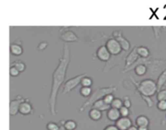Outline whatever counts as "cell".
<instances>
[{"label": "cell", "instance_id": "cb8c5ba5", "mask_svg": "<svg viewBox=\"0 0 166 130\" xmlns=\"http://www.w3.org/2000/svg\"><path fill=\"white\" fill-rule=\"evenodd\" d=\"M80 85L82 87H91L92 86V85H93V80H92V79L91 78L86 76L81 79Z\"/></svg>", "mask_w": 166, "mask_h": 130}, {"label": "cell", "instance_id": "8d00e7d4", "mask_svg": "<svg viewBox=\"0 0 166 130\" xmlns=\"http://www.w3.org/2000/svg\"><path fill=\"white\" fill-rule=\"evenodd\" d=\"M126 130H138V127H137L136 126L132 125L130 127H129V128Z\"/></svg>", "mask_w": 166, "mask_h": 130}, {"label": "cell", "instance_id": "e0dca14e", "mask_svg": "<svg viewBox=\"0 0 166 130\" xmlns=\"http://www.w3.org/2000/svg\"><path fill=\"white\" fill-rule=\"evenodd\" d=\"M89 118L93 121H99L101 120L102 116V114L101 111H100L96 109L92 108L89 111L88 113Z\"/></svg>", "mask_w": 166, "mask_h": 130}, {"label": "cell", "instance_id": "7c38bea8", "mask_svg": "<svg viewBox=\"0 0 166 130\" xmlns=\"http://www.w3.org/2000/svg\"><path fill=\"white\" fill-rule=\"evenodd\" d=\"M115 126L119 129V130H126L129 127L133 125V122L130 118L127 116V117H121L115 121Z\"/></svg>", "mask_w": 166, "mask_h": 130}, {"label": "cell", "instance_id": "277c9868", "mask_svg": "<svg viewBox=\"0 0 166 130\" xmlns=\"http://www.w3.org/2000/svg\"><path fill=\"white\" fill-rule=\"evenodd\" d=\"M87 76L86 74H81L77 75L73 78H72L65 81L63 85V89L62 91V94H68L73 89H75L79 85H80L81 81L84 76Z\"/></svg>", "mask_w": 166, "mask_h": 130}, {"label": "cell", "instance_id": "7a4b0ae2", "mask_svg": "<svg viewBox=\"0 0 166 130\" xmlns=\"http://www.w3.org/2000/svg\"><path fill=\"white\" fill-rule=\"evenodd\" d=\"M117 91V87H101L97 88L95 90V91L92 93L91 96L84 102L83 105L79 109V112H83L86 108L89 106H92L94 103L97 102V100L102 99L103 97L108 94H113L114 92Z\"/></svg>", "mask_w": 166, "mask_h": 130}, {"label": "cell", "instance_id": "e575fe53", "mask_svg": "<svg viewBox=\"0 0 166 130\" xmlns=\"http://www.w3.org/2000/svg\"><path fill=\"white\" fill-rule=\"evenodd\" d=\"M103 130H119V129L115 126V125H112V124H110V125L105 127Z\"/></svg>", "mask_w": 166, "mask_h": 130}, {"label": "cell", "instance_id": "83f0119b", "mask_svg": "<svg viewBox=\"0 0 166 130\" xmlns=\"http://www.w3.org/2000/svg\"><path fill=\"white\" fill-rule=\"evenodd\" d=\"M119 111L120 115L121 116H122V117H127V116H128L129 114H130L129 109L124 107V106H122V107L120 109Z\"/></svg>", "mask_w": 166, "mask_h": 130}, {"label": "cell", "instance_id": "2e32d148", "mask_svg": "<svg viewBox=\"0 0 166 130\" xmlns=\"http://www.w3.org/2000/svg\"><path fill=\"white\" fill-rule=\"evenodd\" d=\"M137 127H148L149 125V119L146 115H139L137 116L135 121Z\"/></svg>", "mask_w": 166, "mask_h": 130}, {"label": "cell", "instance_id": "d6a6232c", "mask_svg": "<svg viewBox=\"0 0 166 130\" xmlns=\"http://www.w3.org/2000/svg\"><path fill=\"white\" fill-rule=\"evenodd\" d=\"M123 106L126 107V108H130L132 105V103L130 100L129 99V98L128 96H125L123 98Z\"/></svg>", "mask_w": 166, "mask_h": 130}, {"label": "cell", "instance_id": "ba28073f", "mask_svg": "<svg viewBox=\"0 0 166 130\" xmlns=\"http://www.w3.org/2000/svg\"><path fill=\"white\" fill-rule=\"evenodd\" d=\"M24 100L25 98H23L22 96L17 95L14 99L10 101L9 104V114L10 116H15L17 115L20 103Z\"/></svg>", "mask_w": 166, "mask_h": 130}, {"label": "cell", "instance_id": "5b68a950", "mask_svg": "<svg viewBox=\"0 0 166 130\" xmlns=\"http://www.w3.org/2000/svg\"><path fill=\"white\" fill-rule=\"evenodd\" d=\"M105 46L108 50V51L111 55H120L122 52V48L121 47L116 40L114 38L109 39L106 42Z\"/></svg>", "mask_w": 166, "mask_h": 130}, {"label": "cell", "instance_id": "52a82bcc", "mask_svg": "<svg viewBox=\"0 0 166 130\" xmlns=\"http://www.w3.org/2000/svg\"><path fill=\"white\" fill-rule=\"evenodd\" d=\"M61 30H62V31L60 32V39L65 43L75 42L79 41L77 35L73 31L66 30V28H62Z\"/></svg>", "mask_w": 166, "mask_h": 130}, {"label": "cell", "instance_id": "d6986e66", "mask_svg": "<svg viewBox=\"0 0 166 130\" xmlns=\"http://www.w3.org/2000/svg\"><path fill=\"white\" fill-rule=\"evenodd\" d=\"M156 83L158 88V91H160V89H162L163 87H164V85L166 83V69L160 74Z\"/></svg>", "mask_w": 166, "mask_h": 130}, {"label": "cell", "instance_id": "9c48e42d", "mask_svg": "<svg viewBox=\"0 0 166 130\" xmlns=\"http://www.w3.org/2000/svg\"><path fill=\"white\" fill-rule=\"evenodd\" d=\"M33 107L31 104L30 100L29 99H25V100L20 103L18 113L23 116L30 115L33 113Z\"/></svg>", "mask_w": 166, "mask_h": 130}, {"label": "cell", "instance_id": "8fae6325", "mask_svg": "<svg viewBox=\"0 0 166 130\" xmlns=\"http://www.w3.org/2000/svg\"><path fill=\"white\" fill-rule=\"evenodd\" d=\"M96 56L97 59L102 62H107L110 60L111 55L108 51L106 46L102 45L99 46L96 51Z\"/></svg>", "mask_w": 166, "mask_h": 130}, {"label": "cell", "instance_id": "ffe728a7", "mask_svg": "<svg viewBox=\"0 0 166 130\" xmlns=\"http://www.w3.org/2000/svg\"><path fill=\"white\" fill-rule=\"evenodd\" d=\"M134 72L138 76H143L146 75L147 72V67L146 65L140 64L138 65L134 68Z\"/></svg>", "mask_w": 166, "mask_h": 130}, {"label": "cell", "instance_id": "d4e9b609", "mask_svg": "<svg viewBox=\"0 0 166 130\" xmlns=\"http://www.w3.org/2000/svg\"><path fill=\"white\" fill-rule=\"evenodd\" d=\"M123 106V101L121 100L120 98H115L114 100L110 104V107L114 109H120Z\"/></svg>", "mask_w": 166, "mask_h": 130}, {"label": "cell", "instance_id": "d590c367", "mask_svg": "<svg viewBox=\"0 0 166 130\" xmlns=\"http://www.w3.org/2000/svg\"><path fill=\"white\" fill-rule=\"evenodd\" d=\"M65 120H61L60 122V125H59V130H66L65 129L64 126V123Z\"/></svg>", "mask_w": 166, "mask_h": 130}, {"label": "cell", "instance_id": "9a60e30c", "mask_svg": "<svg viewBox=\"0 0 166 130\" xmlns=\"http://www.w3.org/2000/svg\"><path fill=\"white\" fill-rule=\"evenodd\" d=\"M110 107H110V105L109 104H107V103L104 102L102 99L97 100V102H95L94 104L92 105V108L98 109L100 111H101V112H102V111H107Z\"/></svg>", "mask_w": 166, "mask_h": 130}, {"label": "cell", "instance_id": "836d02e7", "mask_svg": "<svg viewBox=\"0 0 166 130\" xmlns=\"http://www.w3.org/2000/svg\"><path fill=\"white\" fill-rule=\"evenodd\" d=\"M47 42H41L39 43V44L37 46V49L39 51H43V50H46V47H47Z\"/></svg>", "mask_w": 166, "mask_h": 130}, {"label": "cell", "instance_id": "74e56055", "mask_svg": "<svg viewBox=\"0 0 166 130\" xmlns=\"http://www.w3.org/2000/svg\"><path fill=\"white\" fill-rule=\"evenodd\" d=\"M138 130H149L148 127H138Z\"/></svg>", "mask_w": 166, "mask_h": 130}, {"label": "cell", "instance_id": "f35d334b", "mask_svg": "<svg viewBox=\"0 0 166 130\" xmlns=\"http://www.w3.org/2000/svg\"><path fill=\"white\" fill-rule=\"evenodd\" d=\"M164 86H165V87H166V83H165V85H164Z\"/></svg>", "mask_w": 166, "mask_h": 130}, {"label": "cell", "instance_id": "3957f363", "mask_svg": "<svg viewBox=\"0 0 166 130\" xmlns=\"http://www.w3.org/2000/svg\"><path fill=\"white\" fill-rule=\"evenodd\" d=\"M131 79L140 95L151 97L158 92L156 83L151 79H145L138 83L134 81V78Z\"/></svg>", "mask_w": 166, "mask_h": 130}, {"label": "cell", "instance_id": "5bb4252c", "mask_svg": "<svg viewBox=\"0 0 166 130\" xmlns=\"http://www.w3.org/2000/svg\"><path fill=\"white\" fill-rule=\"evenodd\" d=\"M107 117L110 121L115 122L117 120L121 117L119 109L110 107L107 111Z\"/></svg>", "mask_w": 166, "mask_h": 130}, {"label": "cell", "instance_id": "7402d4cb", "mask_svg": "<svg viewBox=\"0 0 166 130\" xmlns=\"http://www.w3.org/2000/svg\"><path fill=\"white\" fill-rule=\"evenodd\" d=\"M64 126L66 130H75L77 128V124L73 120H67L64 121Z\"/></svg>", "mask_w": 166, "mask_h": 130}, {"label": "cell", "instance_id": "4dcf8cb0", "mask_svg": "<svg viewBox=\"0 0 166 130\" xmlns=\"http://www.w3.org/2000/svg\"><path fill=\"white\" fill-rule=\"evenodd\" d=\"M140 96H141L142 98H143V100L145 101V102H146L147 105V107H149V108H151V107H152V106H153L154 102L151 100V97L143 96V95H140Z\"/></svg>", "mask_w": 166, "mask_h": 130}, {"label": "cell", "instance_id": "44dd1931", "mask_svg": "<svg viewBox=\"0 0 166 130\" xmlns=\"http://www.w3.org/2000/svg\"><path fill=\"white\" fill-rule=\"evenodd\" d=\"M10 66H14L20 73L23 72L25 70L26 67H27L25 63L21 60H16L13 61L11 64H10Z\"/></svg>", "mask_w": 166, "mask_h": 130}, {"label": "cell", "instance_id": "1f68e13d", "mask_svg": "<svg viewBox=\"0 0 166 130\" xmlns=\"http://www.w3.org/2000/svg\"><path fill=\"white\" fill-rule=\"evenodd\" d=\"M9 73H10V75L12 77H18L20 74V72L18 71L15 67H14V66H10V70H9Z\"/></svg>", "mask_w": 166, "mask_h": 130}, {"label": "cell", "instance_id": "484cf974", "mask_svg": "<svg viewBox=\"0 0 166 130\" xmlns=\"http://www.w3.org/2000/svg\"><path fill=\"white\" fill-rule=\"evenodd\" d=\"M156 98L158 101L166 100V88L164 89H160L157 93Z\"/></svg>", "mask_w": 166, "mask_h": 130}, {"label": "cell", "instance_id": "ac0fdd59", "mask_svg": "<svg viewBox=\"0 0 166 130\" xmlns=\"http://www.w3.org/2000/svg\"><path fill=\"white\" fill-rule=\"evenodd\" d=\"M136 52L138 54V56L140 58H149L150 55V51L149 50L146 46H138L136 47Z\"/></svg>", "mask_w": 166, "mask_h": 130}, {"label": "cell", "instance_id": "4316f807", "mask_svg": "<svg viewBox=\"0 0 166 130\" xmlns=\"http://www.w3.org/2000/svg\"><path fill=\"white\" fill-rule=\"evenodd\" d=\"M47 130H59V125L54 122H49L46 124Z\"/></svg>", "mask_w": 166, "mask_h": 130}, {"label": "cell", "instance_id": "6da1fadb", "mask_svg": "<svg viewBox=\"0 0 166 130\" xmlns=\"http://www.w3.org/2000/svg\"><path fill=\"white\" fill-rule=\"evenodd\" d=\"M71 61V52L68 44L63 45L62 55L59 59V64L52 74V84L51 92L48 100V105L50 113L53 116L57 114V102L59 91L64 84L66 76V72Z\"/></svg>", "mask_w": 166, "mask_h": 130}, {"label": "cell", "instance_id": "30bf717a", "mask_svg": "<svg viewBox=\"0 0 166 130\" xmlns=\"http://www.w3.org/2000/svg\"><path fill=\"white\" fill-rule=\"evenodd\" d=\"M139 57L136 52V47H134L133 50L129 53L127 56L125 58V70H126L133 66L137 61L139 59Z\"/></svg>", "mask_w": 166, "mask_h": 130}, {"label": "cell", "instance_id": "f546056e", "mask_svg": "<svg viewBox=\"0 0 166 130\" xmlns=\"http://www.w3.org/2000/svg\"><path fill=\"white\" fill-rule=\"evenodd\" d=\"M156 107L160 111H166V100L158 101Z\"/></svg>", "mask_w": 166, "mask_h": 130}, {"label": "cell", "instance_id": "603a6c76", "mask_svg": "<svg viewBox=\"0 0 166 130\" xmlns=\"http://www.w3.org/2000/svg\"><path fill=\"white\" fill-rule=\"evenodd\" d=\"M79 93L83 97L88 98L91 96L92 93V89L91 87H81V88L79 90Z\"/></svg>", "mask_w": 166, "mask_h": 130}, {"label": "cell", "instance_id": "f1b7e54d", "mask_svg": "<svg viewBox=\"0 0 166 130\" xmlns=\"http://www.w3.org/2000/svg\"><path fill=\"white\" fill-rule=\"evenodd\" d=\"M115 98V97L114 96V95L112 94H108L107 95H105V96L102 98V100H103L104 102L107 103V104H109L110 105L111 104V103L112 102V101L114 100V99Z\"/></svg>", "mask_w": 166, "mask_h": 130}, {"label": "cell", "instance_id": "8992f818", "mask_svg": "<svg viewBox=\"0 0 166 130\" xmlns=\"http://www.w3.org/2000/svg\"><path fill=\"white\" fill-rule=\"evenodd\" d=\"M112 38L115 39L116 41L119 42L121 47H122V50L125 52H128L130 50V44L127 39H125L123 35L122 31L120 30L114 31L112 33Z\"/></svg>", "mask_w": 166, "mask_h": 130}, {"label": "cell", "instance_id": "4fadbf2b", "mask_svg": "<svg viewBox=\"0 0 166 130\" xmlns=\"http://www.w3.org/2000/svg\"><path fill=\"white\" fill-rule=\"evenodd\" d=\"M10 54L14 56H20L21 55L23 54V49L22 47V43L18 42L17 41L12 42L10 46Z\"/></svg>", "mask_w": 166, "mask_h": 130}]
</instances>
